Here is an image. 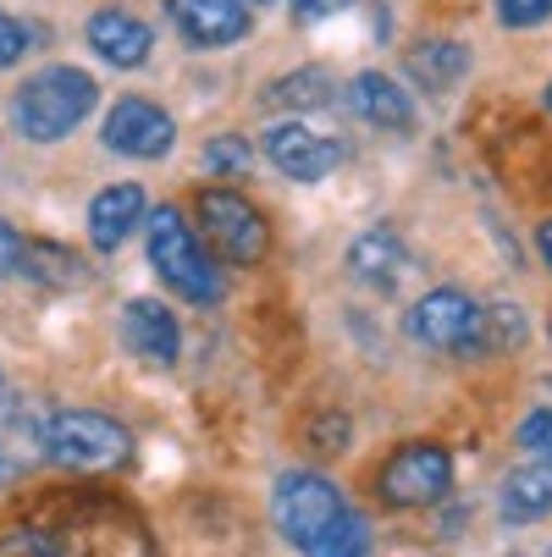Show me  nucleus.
I'll list each match as a JSON object with an SVG mask.
<instances>
[{
  "label": "nucleus",
  "instance_id": "1",
  "mask_svg": "<svg viewBox=\"0 0 552 557\" xmlns=\"http://www.w3.org/2000/svg\"><path fill=\"white\" fill-rule=\"evenodd\" d=\"M144 226H149V265H155V276H161L177 298L199 304V309L221 304L226 282L210 265V255L199 249V237L183 221V210L177 205H155V215H144Z\"/></svg>",
  "mask_w": 552,
  "mask_h": 557
},
{
  "label": "nucleus",
  "instance_id": "2",
  "mask_svg": "<svg viewBox=\"0 0 552 557\" xmlns=\"http://www.w3.org/2000/svg\"><path fill=\"white\" fill-rule=\"evenodd\" d=\"M95 95L100 89H95L89 72H77V66H45V72H34L28 84L17 89L12 122H17L23 138L56 144V138H66L77 122L95 111Z\"/></svg>",
  "mask_w": 552,
  "mask_h": 557
},
{
  "label": "nucleus",
  "instance_id": "3",
  "mask_svg": "<svg viewBox=\"0 0 552 557\" xmlns=\"http://www.w3.org/2000/svg\"><path fill=\"white\" fill-rule=\"evenodd\" d=\"M45 458H56L61 469H77V474H106L133 458V436L111 414L66 409V414L45 420Z\"/></svg>",
  "mask_w": 552,
  "mask_h": 557
},
{
  "label": "nucleus",
  "instance_id": "4",
  "mask_svg": "<svg viewBox=\"0 0 552 557\" xmlns=\"http://www.w3.org/2000/svg\"><path fill=\"white\" fill-rule=\"evenodd\" d=\"M199 232L226 265H260L266 249H271V232H266L260 210L232 188H205L199 194Z\"/></svg>",
  "mask_w": 552,
  "mask_h": 557
},
{
  "label": "nucleus",
  "instance_id": "5",
  "mask_svg": "<svg viewBox=\"0 0 552 557\" xmlns=\"http://www.w3.org/2000/svg\"><path fill=\"white\" fill-rule=\"evenodd\" d=\"M409 332L431 354H487V309L458 287H437L409 309Z\"/></svg>",
  "mask_w": 552,
  "mask_h": 557
},
{
  "label": "nucleus",
  "instance_id": "6",
  "mask_svg": "<svg viewBox=\"0 0 552 557\" xmlns=\"http://www.w3.org/2000/svg\"><path fill=\"white\" fill-rule=\"evenodd\" d=\"M343 508H348L343 492L327 481V474H315V469H287L282 481H277V492H271V519H277V530H282L298 552L321 535Z\"/></svg>",
  "mask_w": 552,
  "mask_h": 557
},
{
  "label": "nucleus",
  "instance_id": "7",
  "mask_svg": "<svg viewBox=\"0 0 552 557\" xmlns=\"http://www.w3.org/2000/svg\"><path fill=\"white\" fill-rule=\"evenodd\" d=\"M453 486V458L437 442H404L381 469V497L392 508H431Z\"/></svg>",
  "mask_w": 552,
  "mask_h": 557
},
{
  "label": "nucleus",
  "instance_id": "8",
  "mask_svg": "<svg viewBox=\"0 0 552 557\" xmlns=\"http://www.w3.org/2000/svg\"><path fill=\"white\" fill-rule=\"evenodd\" d=\"M100 138H106V149L127 154V161H161L177 144V122L155 100H116Z\"/></svg>",
  "mask_w": 552,
  "mask_h": 557
},
{
  "label": "nucleus",
  "instance_id": "9",
  "mask_svg": "<svg viewBox=\"0 0 552 557\" xmlns=\"http://www.w3.org/2000/svg\"><path fill=\"white\" fill-rule=\"evenodd\" d=\"M56 552L61 557H155L138 519H127L116 508H95L84 519H72L66 535L56 541Z\"/></svg>",
  "mask_w": 552,
  "mask_h": 557
},
{
  "label": "nucleus",
  "instance_id": "10",
  "mask_svg": "<svg viewBox=\"0 0 552 557\" xmlns=\"http://www.w3.org/2000/svg\"><path fill=\"white\" fill-rule=\"evenodd\" d=\"M266 161H271L282 177L315 183V177H327V172L343 161V144L309 133L304 122H277V127H266Z\"/></svg>",
  "mask_w": 552,
  "mask_h": 557
},
{
  "label": "nucleus",
  "instance_id": "11",
  "mask_svg": "<svg viewBox=\"0 0 552 557\" xmlns=\"http://www.w3.org/2000/svg\"><path fill=\"white\" fill-rule=\"evenodd\" d=\"M177 34L199 50L238 45L249 34V0H167Z\"/></svg>",
  "mask_w": 552,
  "mask_h": 557
},
{
  "label": "nucleus",
  "instance_id": "12",
  "mask_svg": "<svg viewBox=\"0 0 552 557\" xmlns=\"http://www.w3.org/2000/svg\"><path fill=\"white\" fill-rule=\"evenodd\" d=\"M122 343L144 359V364H172L177 348H183V332H177V314L155 298H133L122 309Z\"/></svg>",
  "mask_w": 552,
  "mask_h": 557
},
{
  "label": "nucleus",
  "instance_id": "13",
  "mask_svg": "<svg viewBox=\"0 0 552 557\" xmlns=\"http://www.w3.org/2000/svg\"><path fill=\"white\" fill-rule=\"evenodd\" d=\"M39 458H45V420L17 397H0V481H17Z\"/></svg>",
  "mask_w": 552,
  "mask_h": 557
},
{
  "label": "nucleus",
  "instance_id": "14",
  "mask_svg": "<svg viewBox=\"0 0 552 557\" xmlns=\"http://www.w3.org/2000/svg\"><path fill=\"white\" fill-rule=\"evenodd\" d=\"M348 106H354L359 122L387 127V133H404V127L415 122L409 89H398V84H392V77H381V72H359V77H354V84H348Z\"/></svg>",
  "mask_w": 552,
  "mask_h": 557
},
{
  "label": "nucleus",
  "instance_id": "15",
  "mask_svg": "<svg viewBox=\"0 0 552 557\" xmlns=\"http://www.w3.org/2000/svg\"><path fill=\"white\" fill-rule=\"evenodd\" d=\"M138 221H144V188H133V183L100 188L95 205H89V244H95L100 255H111V249L127 244V232H133Z\"/></svg>",
  "mask_w": 552,
  "mask_h": 557
},
{
  "label": "nucleus",
  "instance_id": "16",
  "mask_svg": "<svg viewBox=\"0 0 552 557\" xmlns=\"http://www.w3.org/2000/svg\"><path fill=\"white\" fill-rule=\"evenodd\" d=\"M89 45H95L111 66H144L155 34H149L138 17H127V12L111 7V12H95V17H89Z\"/></svg>",
  "mask_w": 552,
  "mask_h": 557
},
{
  "label": "nucleus",
  "instance_id": "17",
  "mask_svg": "<svg viewBox=\"0 0 552 557\" xmlns=\"http://www.w3.org/2000/svg\"><path fill=\"white\" fill-rule=\"evenodd\" d=\"M464 72H469V50L458 39H426L420 50H409V77L420 89H431V95L458 89Z\"/></svg>",
  "mask_w": 552,
  "mask_h": 557
},
{
  "label": "nucleus",
  "instance_id": "18",
  "mask_svg": "<svg viewBox=\"0 0 552 557\" xmlns=\"http://www.w3.org/2000/svg\"><path fill=\"white\" fill-rule=\"evenodd\" d=\"M541 513H552V463H525L503 481V519L530 524Z\"/></svg>",
  "mask_w": 552,
  "mask_h": 557
},
{
  "label": "nucleus",
  "instance_id": "19",
  "mask_svg": "<svg viewBox=\"0 0 552 557\" xmlns=\"http://www.w3.org/2000/svg\"><path fill=\"white\" fill-rule=\"evenodd\" d=\"M348 265H354V276H359V282L392 287V282H398V271L409 265V255H404V244H398L392 232H370V237H359V244H354Z\"/></svg>",
  "mask_w": 552,
  "mask_h": 557
},
{
  "label": "nucleus",
  "instance_id": "20",
  "mask_svg": "<svg viewBox=\"0 0 552 557\" xmlns=\"http://www.w3.org/2000/svg\"><path fill=\"white\" fill-rule=\"evenodd\" d=\"M304 557H370V524L354 508H343L321 535L304 546Z\"/></svg>",
  "mask_w": 552,
  "mask_h": 557
},
{
  "label": "nucleus",
  "instance_id": "21",
  "mask_svg": "<svg viewBox=\"0 0 552 557\" xmlns=\"http://www.w3.org/2000/svg\"><path fill=\"white\" fill-rule=\"evenodd\" d=\"M249 161H255V149L244 144V133H221V138L205 144V166H210L216 177H244Z\"/></svg>",
  "mask_w": 552,
  "mask_h": 557
},
{
  "label": "nucleus",
  "instance_id": "22",
  "mask_svg": "<svg viewBox=\"0 0 552 557\" xmlns=\"http://www.w3.org/2000/svg\"><path fill=\"white\" fill-rule=\"evenodd\" d=\"M34 260H45V265H23L28 276H39V282H50V287H66V282H84V271H77V265H84V260H77V255H66V249H45V244H23Z\"/></svg>",
  "mask_w": 552,
  "mask_h": 557
},
{
  "label": "nucleus",
  "instance_id": "23",
  "mask_svg": "<svg viewBox=\"0 0 552 557\" xmlns=\"http://www.w3.org/2000/svg\"><path fill=\"white\" fill-rule=\"evenodd\" d=\"M327 72H293V77H282V84L271 89V100H282V106H321L327 95Z\"/></svg>",
  "mask_w": 552,
  "mask_h": 557
},
{
  "label": "nucleus",
  "instance_id": "24",
  "mask_svg": "<svg viewBox=\"0 0 552 557\" xmlns=\"http://www.w3.org/2000/svg\"><path fill=\"white\" fill-rule=\"evenodd\" d=\"M0 557H61L45 530H7L0 535Z\"/></svg>",
  "mask_w": 552,
  "mask_h": 557
},
{
  "label": "nucleus",
  "instance_id": "25",
  "mask_svg": "<svg viewBox=\"0 0 552 557\" xmlns=\"http://www.w3.org/2000/svg\"><path fill=\"white\" fill-rule=\"evenodd\" d=\"M519 447L536 453V463H552V409H536V414L519 425Z\"/></svg>",
  "mask_w": 552,
  "mask_h": 557
},
{
  "label": "nucleus",
  "instance_id": "26",
  "mask_svg": "<svg viewBox=\"0 0 552 557\" xmlns=\"http://www.w3.org/2000/svg\"><path fill=\"white\" fill-rule=\"evenodd\" d=\"M498 17L503 28H536L552 17V0H498Z\"/></svg>",
  "mask_w": 552,
  "mask_h": 557
},
{
  "label": "nucleus",
  "instance_id": "27",
  "mask_svg": "<svg viewBox=\"0 0 552 557\" xmlns=\"http://www.w3.org/2000/svg\"><path fill=\"white\" fill-rule=\"evenodd\" d=\"M28 39H34V34H28V23H17L12 12H0V66L23 61V50H34Z\"/></svg>",
  "mask_w": 552,
  "mask_h": 557
},
{
  "label": "nucleus",
  "instance_id": "28",
  "mask_svg": "<svg viewBox=\"0 0 552 557\" xmlns=\"http://www.w3.org/2000/svg\"><path fill=\"white\" fill-rule=\"evenodd\" d=\"M17 265H23V237H17L12 221H0V282H7Z\"/></svg>",
  "mask_w": 552,
  "mask_h": 557
},
{
  "label": "nucleus",
  "instance_id": "29",
  "mask_svg": "<svg viewBox=\"0 0 552 557\" xmlns=\"http://www.w3.org/2000/svg\"><path fill=\"white\" fill-rule=\"evenodd\" d=\"M348 0H293V12L298 17H332V12H343Z\"/></svg>",
  "mask_w": 552,
  "mask_h": 557
},
{
  "label": "nucleus",
  "instance_id": "30",
  "mask_svg": "<svg viewBox=\"0 0 552 557\" xmlns=\"http://www.w3.org/2000/svg\"><path fill=\"white\" fill-rule=\"evenodd\" d=\"M536 249H541V260H547V271H552V221H541V232H536Z\"/></svg>",
  "mask_w": 552,
  "mask_h": 557
},
{
  "label": "nucleus",
  "instance_id": "31",
  "mask_svg": "<svg viewBox=\"0 0 552 557\" xmlns=\"http://www.w3.org/2000/svg\"><path fill=\"white\" fill-rule=\"evenodd\" d=\"M547 111H552V89H547Z\"/></svg>",
  "mask_w": 552,
  "mask_h": 557
}]
</instances>
